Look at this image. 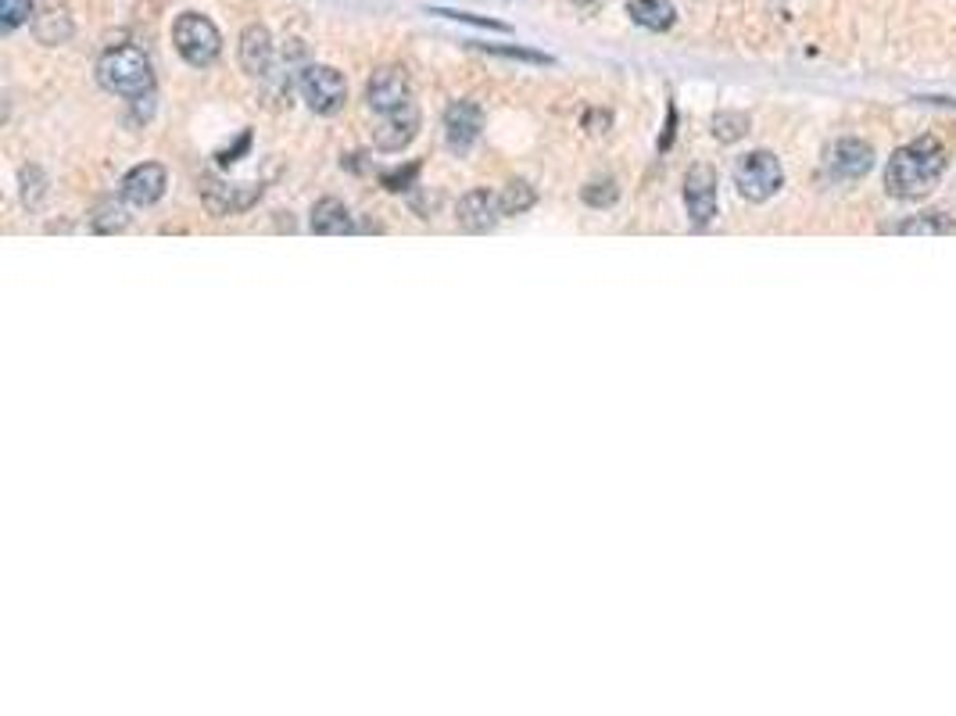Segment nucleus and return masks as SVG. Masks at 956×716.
Wrapping results in <instances>:
<instances>
[{"mask_svg":"<svg viewBox=\"0 0 956 716\" xmlns=\"http://www.w3.org/2000/svg\"><path fill=\"white\" fill-rule=\"evenodd\" d=\"M942 172H946V151H942V144L935 137H917L888 158L885 187L892 197L914 201V197H924L928 190H935Z\"/></svg>","mask_w":956,"mask_h":716,"instance_id":"1","label":"nucleus"},{"mask_svg":"<svg viewBox=\"0 0 956 716\" xmlns=\"http://www.w3.org/2000/svg\"><path fill=\"white\" fill-rule=\"evenodd\" d=\"M97 79L108 94L126 101H144L154 90L151 61L140 47H108L97 61Z\"/></svg>","mask_w":956,"mask_h":716,"instance_id":"2","label":"nucleus"},{"mask_svg":"<svg viewBox=\"0 0 956 716\" xmlns=\"http://www.w3.org/2000/svg\"><path fill=\"white\" fill-rule=\"evenodd\" d=\"M172 43L187 65L194 69H208L222 51V36L215 29L212 18L197 15V11H183L176 22H172Z\"/></svg>","mask_w":956,"mask_h":716,"instance_id":"3","label":"nucleus"},{"mask_svg":"<svg viewBox=\"0 0 956 716\" xmlns=\"http://www.w3.org/2000/svg\"><path fill=\"white\" fill-rule=\"evenodd\" d=\"M735 187L745 201L752 205H763L777 190L785 187V172H781V162H777L770 151H749L735 162Z\"/></svg>","mask_w":956,"mask_h":716,"instance_id":"4","label":"nucleus"},{"mask_svg":"<svg viewBox=\"0 0 956 716\" xmlns=\"http://www.w3.org/2000/svg\"><path fill=\"white\" fill-rule=\"evenodd\" d=\"M298 90L316 115H337L348 101V83L330 65H305L298 76Z\"/></svg>","mask_w":956,"mask_h":716,"instance_id":"5","label":"nucleus"},{"mask_svg":"<svg viewBox=\"0 0 956 716\" xmlns=\"http://www.w3.org/2000/svg\"><path fill=\"white\" fill-rule=\"evenodd\" d=\"M684 208L695 226H709L717 219V172L709 165H692L684 176Z\"/></svg>","mask_w":956,"mask_h":716,"instance_id":"6","label":"nucleus"},{"mask_svg":"<svg viewBox=\"0 0 956 716\" xmlns=\"http://www.w3.org/2000/svg\"><path fill=\"white\" fill-rule=\"evenodd\" d=\"M419 137V104L405 101L402 108L380 115V126L373 129V144L387 154H398Z\"/></svg>","mask_w":956,"mask_h":716,"instance_id":"7","label":"nucleus"},{"mask_svg":"<svg viewBox=\"0 0 956 716\" xmlns=\"http://www.w3.org/2000/svg\"><path fill=\"white\" fill-rule=\"evenodd\" d=\"M484 129V108L477 101H455L444 111V140L455 154H470Z\"/></svg>","mask_w":956,"mask_h":716,"instance_id":"8","label":"nucleus"},{"mask_svg":"<svg viewBox=\"0 0 956 716\" xmlns=\"http://www.w3.org/2000/svg\"><path fill=\"white\" fill-rule=\"evenodd\" d=\"M165 187H169V176H165V169L158 162H140L133 165V169L122 176L119 183V194L126 205H137V208H147L154 205V201H162Z\"/></svg>","mask_w":956,"mask_h":716,"instance_id":"9","label":"nucleus"},{"mask_svg":"<svg viewBox=\"0 0 956 716\" xmlns=\"http://www.w3.org/2000/svg\"><path fill=\"white\" fill-rule=\"evenodd\" d=\"M405 101H412L405 69H394V65H387V69H376L373 79L366 83L369 111H376V115H387V111L402 108Z\"/></svg>","mask_w":956,"mask_h":716,"instance_id":"10","label":"nucleus"},{"mask_svg":"<svg viewBox=\"0 0 956 716\" xmlns=\"http://www.w3.org/2000/svg\"><path fill=\"white\" fill-rule=\"evenodd\" d=\"M502 219V205H498V194H491V190L477 187L470 190V194L459 197V205H455V222H459L466 233H487L495 230V222Z\"/></svg>","mask_w":956,"mask_h":716,"instance_id":"11","label":"nucleus"},{"mask_svg":"<svg viewBox=\"0 0 956 716\" xmlns=\"http://www.w3.org/2000/svg\"><path fill=\"white\" fill-rule=\"evenodd\" d=\"M824 165H828V172L838 179H860L871 172L874 151L871 144H863V140H853V137L835 140V144L824 151Z\"/></svg>","mask_w":956,"mask_h":716,"instance_id":"12","label":"nucleus"},{"mask_svg":"<svg viewBox=\"0 0 956 716\" xmlns=\"http://www.w3.org/2000/svg\"><path fill=\"white\" fill-rule=\"evenodd\" d=\"M240 65L248 76H269V65H273V36L265 26H248L240 33Z\"/></svg>","mask_w":956,"mask_h":716,"instance_id":"13","label":"nucleus"},{"mask_svg":"<svg viewBox=\"0 0 956 716\" xmlns=\"http://www.w3.org/2000/svg\"><path fill=\"white\" fill-rule=\"evenodd\" d=\"M308 226H312V233H319V237H341V233H351V212L337 197H323V201L312 208Z\"/></svg>","mask_w":956,"mask_h":716,"instance_id":"14","label":"nucleus"},{"mask_svg":"<svg viewBox=\"0 0 956 716\" xmlns=\"http://www.w3.org/2000/svg\"><path fill=\"white\" fill-rule=\"evenodd\" d=\"M627 15H631L641 29H652V33H666V29L677 22V11L670 0H631V4H627Z\"/></svg>","mask_w":956,"mask_h":716,"instance_id":"15","label":"nucleus"},{"mask_svg":"<svg viewBox=\"0 0 956 716\" xmlns=\"http://www.w3.org/2000/svg\"><path fill=\"white\" fill-rule=\"evenodd\" d=\"M36 40L47 43V47H58V43L72 40V18L65 8H47L40 18H36Z\"/></svg>","mask_w":956,"mask_h":716,"instance_id":"16","label":"nucleus"},{"mask_svg":"<svg viewBox=\"0 0 956 716\" xmlns=\"http://www.w3.org/2000/svg\"><path fill=\"white\" fill-rule=\"evenodd\" d=\"M896 233H903V237H921V233L924 237H956V222L942 212H931V215H917V219L899 222Z\"/></svg>","mask_w":956,"mask_h":716,"instance_id":"17","label":"nucleus"},{"mask_svg":"<svg viewBox=\"0 0 956 716\" xmlns=\"http://www.w3.org/2000/svg\"><path fill=\"white\" fill-rule=\"evenodd\" d=\"M498 205H502V215H523L538 205V190L530 187L527 179H509L505 190L498 194Z\"/></svg>","mask_w":956,"mask_h":716,"instance_id":"18","label":"nucleus"},{"mask_svg":"<svg viewBox=\"0 0 956 716\" xmlns=\"http://www.w3.org/2000/svg\"><path fill=\"white\" fill-rule=\"evenodd\" d=\"M749 115L745 111H720V115H713V137L720 140V144H735V140H742L745 133H749Z\"/></svg>","mask_w":956,"mask_h":716,"instance_id":"19","label":"nucleus"},{"mask_svg":"<svg viewBox=\"0 0 956 716\" xmlns=\"http://www.w3.org/2000/svg\"><path fill=\"white\" fill-rule=\"evenodd\" d=\"M90 226H94L97 233H122L129 226V215L119 201H104V205H97V212L90 215Z\"/></svg>","mask_w":956,"mask_h":716,"instance_id":"20","label":"nucleus"},{"mask_svg":"<svg viewBox=\"0 0 956 716\" xmlns=\"http://www.w3.org/2000/svg\"><path fill=\"white\" fill-rule=\"evenodd\" d=\"M29 18H33V0H0V22H4L8 33L26 26Z\"/></svg>","mask_w":956,"mask_h":716,"instance_id":"21","label":"nucleus"},{"mask_svg":"<svg viewBox=\"0 0 956 716\" xmlns=\"http://www.w3.org/2000/svg\"><path fill=\"white\" fill-rule=\"evenodd\" d=\"M616 194H620V190H616L613 179H595V183L584 187V201H588L591 208H609L616 201Z\"/></svg>","mask_w":956,"mask_h":716,"instance_id":"22","label":"nucleus"},{"mask_svg":"<svg viewBox=\"0 0 956 716\" xmlns=\"http://www.w3.org/2000/svg\"><path fill=\"white\" fill-rule=\"evenodd\" d=\"M416 176H419V162H412V165H405V169L384 172V176H380V183H384L391 194H402V190H409L412 183H416Z\"/></svg>","mask_w":956,"mask_h":716,"instance_id":"23","label":"nucleus"},{"mask_svg":"<svg viewBox=\"0 0 956 716\" xmlns=\"http://www.w3.org/2000/svg\"><path fill=\"white\" fill-rule=\"evenodd\" d=\"M477 47H480V51H487V54H502V58L530 61V65H552V58H548V54L527 51V47H487V43H477Z\"/></svg>","mask_w":956,"mask_h":716,"instance_id":"24","label":"nucleus"},{"mask_svg":"<svg viewBox=\"0 0 956 716\" xmlns=\"http://www.w3.org/2000/svg\"><path fill=\"white\" fill-rule=\"evenodd\" d=\"M430 15H444V18H455V22H470V26H484V29H495V33H509V26H505V22H495V18H480V15H466V11H430Z\"/></svg>","mask_w":956,"mask_h":716,"instance_id":"25","label":"nucleus"},{"mask_svg":"<svg viewBox=\"0 0 956 716\" xmlns=\"http://www.w3.org/2000/svg\"><path fill=\"white\" fill-rule=\"evenodd\" d=\"M584 126H588V133H606V129L613 126V115L595 108V111H588V115H584Z\"/></svg>","mask_w":956,"mask_h":716,"instance_id":"26","label":"nucleus"},{"mask_svg":"<svg viewBox=\"0 0 956 716\" xmlns=\"http://www.w3.org/2000/svg\"><path fill=\"white\" fill-rule=\"evenodd\" d=\"M566 4H570V8H577V11H584V15H591V11H595L602 0H566Z\"/></svg>","mask_w":956,"mask_h":716,"instance_id":"27","label":"nucleus"}]
</instances>
